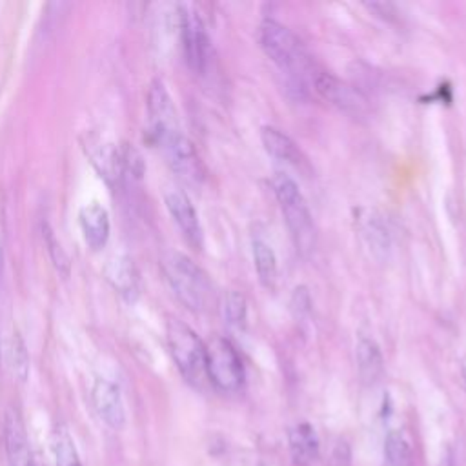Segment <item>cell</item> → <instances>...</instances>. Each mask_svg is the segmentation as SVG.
Returning a JSON list of instances; mask_svg holds the SVG:
<instances>
[{"instance_id": "cell-11", "label": "cell", "mask_w": 466, "mask_h": 466, "mask_svg": "<svg viewBox=\"0 0 466 466\" xmlns=\"http://www.w3.org/2000/svg\"><path fill=\"white\" fill-rule=\"evenodd\" d=\"M78 224L89 249L98 251L106 246L109 238V215L106 208L96 202L82 206L78 211Z\"/></svg>"}, {"instance_id": "cell-20", "label": "cell", "mask_w": 466, "mask_h": 466, "mask_svg": "<svg viewBox=\"0 0 466 466\" xmlns=\"http://www.w3.org/2000/svg\"><path fill=\"white\" fill-rule=\"evenodd\" d=\"M218 309L224 322L233 329H242L248 320V302L238 291H226L218 300Z\"/></svg>"}, {"instance_id": "cell-9", "label": "cell", "mask_w": 466, "mask_h": 466, "mask_svg": "<svg viewBox=\"0 0 466 466\" xmlns=\"http://www.w3.org/2000/svg\"><path fill=\"white\" fill-rule=\"evenodd\" d=\"M164 202H166V208H167L173 222L184 235V238L193 248H200L202 246V226H200L198 215H197L189 197L182 189L171 187L164 193Z\"/></svg>"}, {"instance_id": "cell-2", "label": "cell", "mask_w": 466, "mask_h": 466, "mask_svg": "<svg viewBox=\"0 0 466 466\" xmlns=\"http://www.w3.org/2000/svg\"><path fill=\"white\" fill-rule=\"evenodd\" d=\"M160 268L175 297L191 311H208L215 300V288L208 273L187 255L169 251L162 257Z\"/></svg>"}, {"instance_id": "cell-15", "label": "cell", "mask_w": 466, "mask_h": 466, "mask_svg": "<svg viewBox=\"0 0 466 466\" xmlns=\"http://www.w3.org/2000/svg\"><path fill=\"white\" fill-rule=\"evenodd\" d=\"M4 439H5V451L11 466H25L33 459L29 451V441L25 435L24 422L18 411L15 410H9L5 415Z\"/></svg>"}, {"instance_id": "cell-26", "label": "cell", "mask_w": 466, "mask_h": 466, "mask_svg": "<svg viewBox=\"0 0 466 466\" xmlns=\"http://www.w3.org/2000/svg\"><path fill=\"white\" fill-rule=\"evenodd\" d=\"M5 226H4V198L0 191V273H2V264H4V244H5Z\"/></svg>"}, {"instance_id": "cell-27", "label": "cell", "mask_w": 466, "mask_h": 466, "mask_svg": "<svg viewBox=\"0 0 466 466\" xmlns=\"http://www.w3.org/2000/svg\"><path fill=\"white\" fill-rule=\"evenodd\" d=\"M461 368H462V377H464V380H466V355H464V359H462Z\"/></svg>"}, {"instance_id": "cell-14", "label": "cell", "mask_w": 466, "mask_h": 466, "mask_svg": "<svg viewBox=\"0 0 466 466\" xmlns=\"http://www.w3.org/2000/svg\"><path fill=\"white\" fill-rule=\"evenodd\" d=\"M260 140H262L264 149L271 157H275V158H279L282 162H288V164H291L295 167H302L306 164V158H304L300 147L282 129H279L275 126H262Z\"/></svg>"}, {"instance_id": "cell-23", "label": "cell", "mask_w": 466, "mask_h": 466, "mask_svg": "<svg viewBox=\"0 0 466 466\" xmlns=\"http://www.w3.org/2000/svg\"><path fill=\"white\" fill-rule=\"evenodd\" d=\"M384 455L391 466H410L411 451L406 439L399 431H391L384 442Z\"/></svg>"}, {"instance_id": "cell-3", "label": "cell", "mask_w": 466, "mask_h": 466, "mask_svg": "<svg viewBox=\"0 0 466 466\" xmlns=\"http://www.w3.org/2000/svg\"><path fill=\"white\" fill-rule=\"evenodd\" d=\"M271 189L297 251L302 257H309L317 246V229L302 191L299 189L297 182L282 171L273 173Z\"/></svg>"}, {"instance_id": "cell-17", "label": "cell", "mask_w": 466, "mask_h": 466, "mask_svg": "<svg viewBox=\"0 0 466 466\" xmlns=\"http://www.w3.org/2000/svg\"><path fill=\"white\" fill-rule=\"evenodd\" d=\"M289 450L297 466L311 464L319 455V441L308 422L297 424L289 431Z\"/></svg>"}, {"instance_id": "cell-4", "label": "cell", "mask_w": 466, "mask_h": 466, "mask_svg": "<svg viewBox=\"0 0 466 466\" xmlns=\"http://www.w3.org/2000/svg\"><path fill=\"white\" fill-rule=\"evenodd\" d=\"M166 340L180 375L193 386H202L206 375V344L182 320L171 319L166 324Z\"/></svg>"}, {"instance_id": "cell-6", "label": "cell", "mask_w": 466, "mask_h": 466, "mask_svg": "<svg viewBox=\"0 0 466 466\" xmlns=\"http://www.w3.org/2000/svg\"><path fill=\"white\" fill-rule=\"evenodd\" d=\"M155 146L160 149L173 173H177L186 184L198 186L204 180L202 160L182 127L162 135L155 140Z\"/></svg>"}, {"instance_id": "cell-22", "label": "cell", "mask_w": 466, "mask_h": 466, "mask_svg": "<svg viewBox=\"0 0 466 466\" xmlns=\"http://www.w3.org/2000/svg\"><path fill=\"white\" fill-rule=\"evenodd\" d=\"M7 359H9V366L13 375L18 380H25L27 373H29V355L25 350V344L22 340V337L18 333L11 335V342H9V350H7Z\"/></svg>"}, {"instance_id": "cell-28", "label": "cell", "mask_w": 466, "mask_h": 466, "mask_svg": "<svg viewBox=\"0 0 466 466\" xmlns=\"http://www.w3.org/2000/svg\"><path fill=\"white\" fill-rule=\"evenodd\" d=\"M25 466H42V464H40V462H36L35 459H31V461H29Z\"/></svg>"}, {"instance_id": "cell-5", "label": "cell", "mask_w": 466, "mask_h": 466, "mask_svg": "<svg viewBox=\"0 0 466 466\" xmlns=\"http://www.w3.org/2000/svg\"><path fill=\"white\" fill-rule=\"evenodd\" d=\"M206 375L222 391H235L244 384L242 359L229 339L213 337L206 342Z\"/></svg>"}, {"instance_id": "cell-24", "label": "cell", "mask_w": 466, "mask_h": 466, "mask_svg": "<svg viewBox=\"0 0 466 466\" xmlns=\"http://www.w3.org/2000/svg\"><path fill=\"white\" fill-rule=\"evenodd\" d=\"M42 233H44V242H46V246H47V251H49V257H51L53 264L56 266L58 271H62L64 275H67V271H69V260H67L66 251L62 249V244L58 242V238L55 237L53 229H51L47 224H44Z\"/></svg>"}, {"instance_id": "cell-19", "label": "cell", "mask_w": 466, "mask_h": 466, "mask_svg": "<svg viewBox=\"0 0 466 466\" xmlns=\"http://www.w3.org/2000/svg\"><path fill=\"white\" fill-rule=\"evenodd\" d=\"M362 235L370 246V251L377 258H384L390 251V231L377 213H368L362 218Z\"/></svg>"}, {"instance_id": "cell-8", "label": "cell", "mask_w": 466, "mask_h": 466, "mask_svg": "<svg viewBox=\"0 0 466 466\" xmlns=\"http://www.w3.org/2000/svg\"><path fill=\"white\" fill-rule=\"evenodd\" d=\"M313 86L320 96H324L331 106L339 107L340 111L353 116H362L368 113V98L355 86L326 71H317Z\"/></svg>"}, {"instance_id": "cell-16", "label": "cell", "mask_w": 466, "mask_h": 466, "mask_svg": "<svg viewBox=\"0 0 466 466\" xmlns=\"http://www.w3.org/2000/svg\"><path fill=\"white\" fill-rule=\"evenodd\" d=\"M355 360L359 368V375L364 382L373 384L382 377L384 371V360L380 348L373 339L360 337L355 346Z\"/></svg>"}, {"instance_id": "cell-13", "label": "cell", "mask_w": 466, "mask_h": 466, "mask_svg": "<svg viewBox=\"0 0 466 466\" xmlns=\"http://www.w3.org/2000/svg\"><path fill=\"white\" fill-rule=\"evenodd\" d=\"M104 275L116 293L126 299H135L140 289V279L137 266L126 255H115L106 262Z\"/></svg>"}, {"instance_id": "cell-25", "label": "cell", "mask_w": 466, "mask_h": 466, "mask_svg": "<svg viewBox=\"0 0 466 466\" xmlns=\"http://www.w3.org/2000/svg\"><path fill=\"white\" fill-rule=\"evenodd\" d=\"M309 308H311V299H309V293L304 286H299L295 288L293 295H291V309L295 311L297 319L299 317H304L309 313Z\"/></svg>"}, {"instance_id": "cell-12", "label": "cell", "mask_w": 466, "mask_h": 466, "mask_svg": "<svg viewBox=\"0 0 466 466\" xmlns=\"http://www.w3.org/2000/svg\"><path fill=\"white\" fill-rule=\"evenodd\" d=\"M87 155L100 177H104L109 186H116L120 182V178L124 177L122 149H118L115 144L91 140L87 144Z\"/></svg>"}, {"instance_id": "cell-10", "label": "cell", "mask_w": 466, "mask_h": 466, "mask_svg": "<svg viewBox=\"0 0 466 466\" xmlns=\"http://www.w3.org/2000/svg\"><path fill=\"white\" fill-rule=\"evenodd\" d=\"M91 400L98 417L113 430H120L126 420L120 388L106 379H98L91 390Z\"/></svg>"}, {"instance_id": "cell-1", "label": "cell", "mask_w": 466, "mask_h": 466, "mask_svg": "<svg viewBox=\"0 0 466 466\" xmlns=\"http://www.w3.org/2000/svg\"><path fill=\"white\" fill-rule=\"evenodd\" d=\"M257 40L266 56L286 75L289 89L297 96H304L317 69L299 36L284 24L266 18L257 29Z\"/></svg>"}, {"instance_id": "cell-21", "label": "cell", "mask_w": 466, "mask_h": 466, "mask_svg": "<svg viewBox=\"0 0 466 466\" xmlns=\"http://www.w3.org/2000/svg\"><path fill=\"white\" fill-rule=\"evenodd\" d=\"M51 448L56 466H82L75 441L64 424L55 426L51 433Z\"/></svg>"}, {"instance_id": "cell-18", "label": "cell", "mask_w": 466, "mask_h": 466, "mask_svg": "<svg viewBox=\"0 0 466 466\" xmlns=\"http://www.w3.org/2000/svg\"><path fill=\"white\" fill-rule=\"evenodd\" d=\"M251 251H253V262L257 275L264 286H273L277 279V255L268 240L262 237H253L251 240Z\"/></svg>"}, {"instance_id": "cell-7", "label": "cell", "mask_w": 466, "mask_h": 466, "mask_svg": "<svg viewBox=\"0 0 466 466\" xmlns=\"http://www.w3.org/2000/svg\"><path fill=\"white\" fill-rule=\"evenodd\" d=\"M180 40L187 66L197 73H204L209 64L211 42L200 15L193 7L180 9Z\"/></svg>"}]
</instances>
